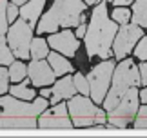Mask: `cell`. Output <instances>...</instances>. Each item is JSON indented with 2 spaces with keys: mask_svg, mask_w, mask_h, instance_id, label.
I'll return each mask as SVG.
<instances>
[{
  "mask_svg": "<svg viewBox=\"0 0 147 138\" xmlns=\"http://www.w3.org/2000/svg\"><path fill=\"white\" fill-rule=\"evenodd\" d=\"M116 33H118L116 22L107 16V2L100 0L91 13V24L87 26V33L84 37L89 58H93V56H100L102 60L109 58L113 55L111 47Z\"/></svg>",
  "mask_w": 147,
  "mask_h": 138,
  "instance_id": "cell-1",
  "label": "cell"
},
{
  "mask_svg": "<svg viewBox=\"0 0 147 138\" xmlns=\"http://www.w3.org/2000/svg\"><path fill=\"white\" fill-rule=\"evenodd\" d=\"M47 109V98H35L31 103L16 96L0 98V129H35L36 116Z\"/></svg>",
  "mask_w": 147,
  "mask_h": 138,
  "instance_id": "cell-2",
  "label": "cell"
},
{
  "mask_svg": "<svg viewBox=\"0 0 147 138\" xmlns=\"http://www.w3.org/2000/svg\"><path fill=\"white\" fill-rule=\"evenodd\" d=\"M87 4L82 0H55L51 9L40 18L36 27L38 34L55 33L58 27H73L82 22Z\"/></svg>",
  "mask_w": 147,
  "mask_h": 138,
  "instance_id": "cell-3",
  "label": "cell"
},
{
  "mask_svg": "<svg viewBox=\"0 0 147 138\" xmlns=\"http://www.w3.org/2000/svg\"><path fill=\"white\" fill-rule=\"evenodd\" d=\"M134 85H142V78H140V69L131 58H123L120 64L115 67L111 80V87L107 91L105 98H104V109L111 111L113 107H116V103L123 98V95L127 93Z\"/></svg>",
  "mask_w": 147,
  "mask_h": 138,
  "instance_id": "cell-4",
  "label": "cell"
},
{
  "mask_svg": "<svg viewBox=\"0 0 147 138\" xmlns=\"http://www.w3.org/2000/svg\"><path fill=\"white\" fill-rule=\"evenodd\" d=\"M138 107H140V91L134 85L123 95V98L116 103V107L107 111V120L113 125H116L118 129H125L131 122H134Z\"/></svg>",
  "mask_w": 147,
  "mask_h": 138,
  "instance_id": "cell-5",
  "label": "cell"
},
{
  "mask_svg": "<svg viewBox=\"0 0 147 138\" xmlns=\"http://www.w3.org/2000/svg\"><path fill=\"white\" fill-rule=\"evenodd\" d=\"M116 64L113 60H104L96 64L91 73L87 74L89 80V89H91V100L94 103H102L107 95V91L111 87V80H113V73H115Z\"/></svg>",
  "mask_w": 147,
  "mask_h": 138,
  "instance_id": "cell-6",
  "label": "cell"
},
{
  "mask_svg": "<svg viewBox=\"0 0 147 138\" xmlns=\"http://www.w3.org/2000/svg\"><path fill=\"white\" fill-rule=\"evenodd\" d=\"M7 42L15 56H18L20 60L29 58L33 42V26L24 18H18V22H15L7 29Z\"/></svg>",
  "mask_w": 147,
  "mask_h": 138,
  "instance_id": "cell-7",
  "label": "cell"
},
{
  "mask_svg": "<svg viewBox=\"0 0 147 138\" xmlns=\"http://www.w3.org/2000/svg\"><path fill=\"white\" fill-rule=\"evenodd\" d=\"M67 109H69V116H71L75 127H91V125H94V118L98 114V107L86 95L71 96L69 103H67Z\"/></svg>",
  "mask_w": 147,
  "mask_h": 138,
  "instance_id": "cell-8",
  "label": "cell"
},
{
  "mask_svg": "<svg viewBox=\"0 0 147 138\" xmlns=\"http://www.w3.org/2000/svg\"><path fill=\"white\" fill-rule=\"evenodd\" d=\"M144 37L142 26L138 24H123L120 26L115 40H113V55L118 60H123L127 55H131V51L134 49V45L138 44V40Z\"/></svg>",
  "mask_w": 147,
  "mask_h": 138,
  "instance_id": "cell-9",
  "label": "cell"
},
{
  "mask_svg": "<svg viewBox=\"0 0 147 138\" xmlns=\"http://www.w3.org/2000/svg\"><path fill=\"white\" fill-rule=\"evenodd\" d=\"M73 120H69V109L64 102L55 103L53 109L44 111L38 118V129H73Z\"/></svg>",
  "mask_w": 147,
  "mask_h": 138,
  "instance_id": "cell-10",
  "label": "cell"
},
{
  "mask_svg": "<svg viewBox=\"0 0 147 138\" xmlns=\"http://www.w3.org/2000/svg\"><path fill=\"white\" fill-rule=\"evenodd\" d=\"M47 44L53 47L55 51H58L62 55H67V56H75L78 47H80V42L76 40L75 33L69 31V29H64L62 33H55L47 38Z\"/></svg>",
  "mask_w": 147,
  "mask_h": 138,
  "instance_id": "cell-11",
  "label": "cell"
},
{
  "mask_svg": "<svg viewBox=\"0 0 147 138\" xmlns=\"http://www.w3.org/2000/svg\"><path fill=\"white\" fill-rule=\"evenodd\" d=\"M27 74H29L31 82L36 85V87H46L47 84L55 82V71L51 67L49 62L42 60H31V64L27 66Z\"/></svg>",
  "mask_w": 147,
  "mask_h": 138,
  "instance_id": "cell-12",
  "label": "cell"
},
{
  "mask_svg": "<svg viewBox=\"0 0 147 138\" xmlns=\"http://www.w3.org/2000/svg\"><path fill=\"white\" fill-rule=\"evenodd\" d=\"M51 91H53V93H51V98H49L51 103H58L64 98H71V96H75V93H76L75 80H73V76H64L53 85Z\"/></svg>",
  "mask_w": 147,
  "mask_h": 138,
  "instance_id": "cell-13",
  "label": "cell"
},
{
  "mask_svg": "<svg viewBox=\"0 0 147 138\" xmlns=\"http://www.w3.org/2000/svg\"><path fill=\"white\" fill-rule=\"evenodd\" d=\"M44 5H46V0H27L20 9V18H24L31 26H35L38 22V18H40Z\"/></svg>",
  "mask_w": 147,
  "mask_h": 138,
  "instance_id": "cell-14",
  "label": "cell"
},
{
  "mask_svg": "<svg viewBox=\"0 0 147 138\" xmlns=\"http://www.w3.org/2000/svg\"><path fill=\"white\" fill-rule=\"evenodd\" d=\"M47 62L51 64V67H53V71L56 76H62V74H69L73 71V66L69 60H65L64 56H62L58 51L56 53H49L47 55Z\"/></svg>",
  "mask_w": 147,
  "mask_h": 138,
  "instance_id": "cell-15",
  "label": "cell"
},
{
  "mask_svg": "<svg viewBox=\"0 0 147 138\" xmlns=\"http://www.w3.org/2000/svg\"><path fill=\"white\" fill-rule=\"evenodd\" d=\"M131 20L142 27H147V0H134Z\"/></svg>",
  "mask_w": 147,
  "mask_h": 138,
  "instance_id": "cell-16",
  "label": "cell"
},
{
  "mask_svg": "<svg viewBox=\"0 0 147 138\" xmlns=\"http://www.w3.org/2000/svg\"><path fill=\"white\" fill-rule=\"evenodd\" d=\"M27 84H29V82L22 80L18 85H11V87H9L11 95L16 96V98H20V100H35V98H36V95H35V91H33Z\"/></svg>",
  "mask_w": 147,
  "mask_h": 138,
  "instance_id": "cell-17",
  "label": "cell"
},
{
  "mask_svg": "<svg viewBox=\"0 0 147 138\" xmlns=\"http://www.w3.org/2000/svg\"><path fill=\"white\" fill-rule=\"evenodd\" d=\"M29 55H31V58H33V60H42V58H47V55H49V51H47V42H46L44 38H40V37L33 38Z\"/></svg>",
  "mask_w": 147,
  "mask_h": 138,
  "instance_id": "cell-18",
  "label": "cell"
},
{
  "mask_svg": "<svg viewBox=\"0 0 147 138\" xmlns=\"http://www.w3.org/2000/svg\"><path fill=\"white\" fill-rule=\"evenodd\" d=\"M26 74H27V66L26 64H22V62H13V64L9 66V78H11V82H15V84L22 82V80L26 78Z\"/></svg>",
  "mask_w": 147,
  "mask_h": 138,
  "instance_id": "cell-19",
  "label": "cell"
},
{
  "mask_svg": "<svg viewBox=\"0 0 147 138\" xmlns=\"http://www.w3.org/2000/svg\"><path fill=\"white\" fill-rule=\"evenodd\" d=\"M111 16H113V20H115L116 24L123 26V24H129V20H131V16H133V11L125 9V5H116L115 11L111 13Z\"/></svg>",
  "mask_w": 147,
  "mask_h": 138,
  "instance_id": "cell-20",
  "label": "cell"
},
{
  "mask_svg": "<svg viewBox=\"0 0 147 138\" xmlns=\"http://www.w3.org/2000/svg\"><path fill=\"white\" fill-rule=\"evenodd\" d=\"M13 51H9V47L5 45L4 34H0V66H11L13 64Z\"/></svg>",
  "mask_w": 147,
  "mask_h": 138,
  "instance_id": "cell-21",
  "label": "cell"
},
{
  "mask_svg": "<svg viewBox=\"0 0 147 138\" xmlns=\"http://www.w3.org/2000/svg\"><path fill=\"white\" fill-rule=\"evenodd\" d=\"M73 80H75L76 89L80 91L82 95H86V96L91 95V89H89V80H87V76H84L82 73H76L75 76H73Z\"/></svg>",
  "mask_w": 147,
  "mask_h": 138,
  "instance_id": "cell-22",
  "label": "cell"
},
{
  "mask_svg": "<svg viewBox=\"0 0 147 138\" xmlns=\"http://www.w3.org/2000/svg\"><path fill=\"white\" fill-rule=\"evenodd\" d=\"M134 129H147V103L138 107V113L134 116Z\"/></svg>",
  "mask_w": 147,
  "mask_h": 138,
  "instance_id": "cell-23",
  "label": "cell"
},
{
  "mask_svg": "<svg viewBox=\"0 0 147 138\" xmlns=\"http://www.w3.org/2000/svg\"><path fill=\"white\" fill-rule=\"evenodd\" d=\"M7 22V0H0V34H4L9 29Z\"/></svg>",
  "mask_w": 147,
  "mask_h": 138,
  "instance_id": "cell-24",
  "label": "cell"
},
{
  "mask_svg": "<svg viewBox=\"0 0 147 138\" xmlns=\"http://www.w3.org/2000/svg\"><path fill=\"white\" fill-rule=\"evenodd\" d=\"M134 56L138 60H147V37H142L134 47Z\"/></svg>",
  "mask_w": 147,
  "mask_h": 138,
  "instance_id": "cell-25",
  "label": "cell"
},
{
  "mask_svg": "<svg viewBox=\"0 0 147 138\" xmlns=\"http://www.w3.org/2000/svg\"><path fill=\"white\" fill-rule=\"evenodd\" d=\"M9 69H4V66L0 67V96L9 89Z\"/></svg>",
  "mask_w": 147,
  "mask_h": 138,
  "instance_id": "cell-26",
  "label": "cell"
},
{
  "mask_svg": "<svg viewBox=\"0 0 147 138\" xmlns=\"http://www.w3.org/2000/svg\"><path fill=\"white\" fill-rule=\"evenodd\" d=\"M16 15H18V5H16L15 2L7 4V20H9V22H15Z\"/></svg>",
  "mask_w": 147,
  "mask_h": 138,
  "instance_id": "cell-27",
  "label": "cell"
},
{
  "mask_svg": "<svg viewBox=\"0 0 147 138\" xmlns=\"http://www.w3.org/2000/svg\"><path fill=\"white\" fill-rule=\"evenodd\" d=\"M140 69V78H142V84L147 85V60H142V64L138 66Z\"/></svg>",
  "mask_w": 147,
  "mask_h": 138,
  "instance_id": "cell-28",
  "label": "cell"
},
{
  "mask_svg": "<svg viewBox=\"0 0 147 138\" xmlns=\"http://www.w3.org/2000/svg\"><path fill=\"white\" fill-rule=\"evenodd\" d=\"M86 33H87V26H86V20H82L76 27V38H84Z\"/></svg>",
  "mask_w": 147,
  "mask_h": 138,
  "instance_id": "cell-29",
  "label": "cell"
},
{
  "mask_svg": "<svg viewBox=\"0 0 147 138\" xmlns=\"http://www.w3.org/2000/svg\"><path fill=\"white\" fill-rule=\"evenodd\" d=\"M113 4L116 5H129V4H134V0H113Z\"/></svg>",
  "mask_w": 147,
  "mask_h": 138,
  "instance_id": "cell-30",
  "label": "cell"
},
{
  "mask_svg": "<svg viewBox=\"0 0 147 138\" xmlns=\"http://www.w3.org/2000/svg\"><path fill=\"white\" fill-rule=\"evenodd\" d=\"M140 102H142V103H147V85H145L142 91H140Z\"/></svg>",
  "mask_w": 147,
  "mask_h": 138,
  "instance_id": "cell-31",
  "label": "cell"
},
{
  "mask_svg": "<svg viewBox=\"0 0 147 138\" xmlns=\"http://www.w3.org/2000/svg\"><path fill=\"white\" fill-rule=\"evenodd\" d=\"M51 93H53V91H51L49 87H47V89H46V87H44V89H42V93H40V95H42V96H46V98H49V96H51Z\"/></svg>",
  "mask_w": 147,
  "mask_h": 138,
  "instance_id": "cell-32",
  "label": "cell"
},
{
  "mask_svg": "<svg viewBox=\"0 0 147 138\" xmlns=\"http://www.w3.org/2000/svg\"><path fill=\"white\" fill-rule=\"evenodd\" d=\"M11 2H15L16 5H24V4L27 2V0H11Z\"/></svg>",
  "mask_w": 147,
  "mask_h": 138,
  "instance_id": "cell-33",
  "label": "cell"
},
{
  "mask_svg": "<svg viewBox=\"0 0 147 138\" xmlns=\"http://www.w3.org/2000/svg\"><path fill=\"white\" fill-rule=\"evenodd\" d=\"M87 5H93V4H96V2H100V0H84Z\"/></svg>",
  "mask_w": 147,
  "mask_h": 138,
  "instance_id": "cell-34",
  "label": "cell"
}]
</instances>
